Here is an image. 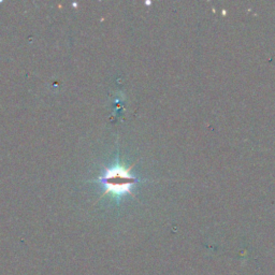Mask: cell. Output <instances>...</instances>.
Wrapping results in <instances>:
<instances>
[{
  "instance_id": "1",
  "label": "cell",
  "mask_w": 275,
  "mask_h": 275,
  "mask_svg": "<svg viewBox=\"0 0 275 275\" xmlns=\"http://www.w3.org/2000/svg\"><path fill=\"white\" fill-rule=\"evenodd\" d=\"M132 167L133 166L125 168L121 164H117V166L107 169L104 176L100 177L98 180L106 187L105 195L112 194L114 196H120L128 192V194L133 196L131 187L135 184L138 180L131 176L130 170Z\"/></svg>"
}]
</instances>
